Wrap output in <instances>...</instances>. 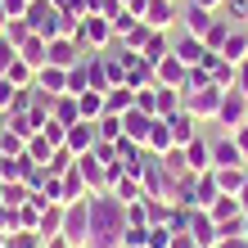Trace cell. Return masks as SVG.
Returning <instances> with one entry per match:
<instances>
[{
  "instance_id": "1",
  "label": "cell",
  "mask_w": 248,
  "mask_h": 248,
  "mask_svg": "<svg viewBox=\"0 0 248 248\" xmlns=\"http://www.w3.org/2000/svg\"><path fill=\"white\" fill-rule=\"evenodd\" d=\"M126 230V212H122V199H104L99 194L91 203V244L95 248H113Z\"/></svg>"
},
{
  "instance_id": "2",
  "label": "cell",
  "mask_w": 248,
  "mask_h": 248,
  "mask_svg": "<svg viewBox=\"0 0 248 248\" xmlns=\"http://www.w3.org/2000/svg\"><path fill=\"white\" fill-rule=\"evenodd\" d=\"M144 18H149V27H163L171 18V0H149L144 5Z\"/></svg>"
},
{
  "instance_id": "3",
  "label": "cell",
  "mask_w": 248,
  "mask_h": 248,
  "mask_svg": "<svg viewBox=\"0 0 248 248\" xmlns=\"http://www.w3.org/2000/svg\"><path fill=\"white\" fill-rule=\"evenodd\" d=\"M72 59H77V54H72V46L54 36V41H50V63H54V68H72Z\"/></svg>"
},
{
  "instance_id": "4",
  "label": "cell",
  "mask_w": 248,
  "mask_h": 248,
  "mask_svg": "<svg viewBox=\"0 0 248 248\" xmlns=\"http://www.w3.org/2000/svg\"><path fill=\"white\" fill-rule=\"evenodd\" d=\"M41 86H46L50 95L63 91V86H68V72H63V68H46V72H41Z\"/></svg>"
},
{
  "instance_id": "5",
  "label": "cell",
  "mask_w": 248,
  "mask_h": 248,
  "mask_svg": "<svg viewBox=\"0 0 248 248\" xmlns=\"http://www.w3.org/2000/svg\"><path fill=\"white\" fill-rule=\"evenodd\" d=\"M86 41H95V46H99V41H108V23L104 18H86Z\"/></svg>"
},
{
  "instance_id": "6",
  "label": "cell",
  "mask_w": 248,
  "mask_h": 248,
  "mask_svg": "<svg viewBox=\"0 0 248 248\" xmlns=\"http://www.w3.org/2000/svg\"><path fill=\"white\" fill-rule=\"evenodd\" d=\"M217 104H221V99H217V91H203V95L189 99V108H194V113H212Z\"/></svg>"
},
{
  "instance_id": "7",
  "label": "cell",
  "mask_w": 248,
  "mask_h": 248,
  "mask_svg": "<svg viewBox=\"0 0 248 248\" xmlns=\"http://www.w3.org/2000/svg\"><path fill=\"white\" fill-rule=\"evenodd\" d=\"M185 158H189V167H208V149H203L199 140H194V144L185 149Z\"/></svg>"
},
{
  "instance_id": "8",
  "label": "cell",
  "mask_w": 248,
  "mask_h": 248,
  "mask_svg": "<svg viewBox=\"0 0 248 248\" xmlns=\"http://www.w3.org/2000/svg\"><path fill=\"white\" fill-rule=\"evenodd\" d=\"M176 54H181L185 63H199V59H203V50H199V41H185V46H181Z\"/></svg>"
},
{
  "instance_id": "9",
  "label": "cell",
  "mask_w": 248,
  "mask_h": 248,
  "mask_svg": "<svg viewBox=\"0 0 248 248\" xmlns=\"http://www.w3.org/2000/svg\"><path fill=\"white\" fill-rule=\"evenodd\" d=\"M226 59H244V36H226Z\"/></svg>"
},
{
  "instance_id": "10",
  "label": "cell",
  "mask_w": 248,
  "mask_h": 248,
  "mask_svg": "<svg viewBox=\"0 0 248 248\" xmlns=\"http://www.w3.org/2000/svg\"><path fill=\"white\" fill-rule=\"evenodd\" d=\"M163 77L167 81H181L185 77V72H181V59H163Z\"/></svg>"
},
{
  "instance_id": "11",
  "label": "cell",
  "mask_w": 248,
  "mask_h": 248,
  "mask_svg": "<svg viewBox=\"0 0 248 248\" xmlns=\"http://www.w3.org/2000/svg\"><path fill=\"white\" fill-rule=\"evenodd\" d=\"M199 5H203V9H208V5H217V0H199Z\"/></svg>"
}]
</instances>
